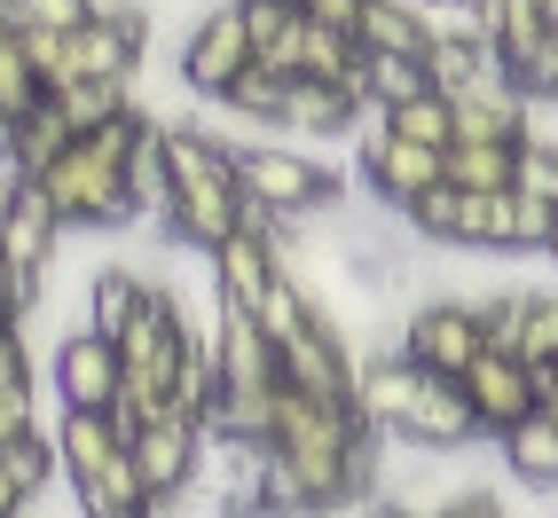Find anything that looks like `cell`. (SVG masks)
<instances>
[{"instance_id": "obj_13", "label": "cell", "mask_w": 558, "mask_h": 518, "mask_svg": "<svg viewBox=\"0 0 558 518\" xmlns=\"http://www.w3.org/2000/svg\"><path fill=\"white\" fill-rule=\"evenodd\" d=\"M205 354H213V400H259L276 393V346L268 330L236 307H213V330H205Z\"/></svg>"}, {"instance_id": "obj_26", "label": "cell", "mask_w": 558, "mask_h": 518, "mask_svg": "<svg viewBox=\"0 0 558 518\" xmlns=\"http://www.w3.org/2000/svg\"><path fill=\"white\" fill-rule=\"evenodd\" d=\"M63 150H71V119L56 110V95H48L40 110H32V119H16V150H9V165L32 181V173H48Z\"/></svg>"}, {"instance_id": "obj_21", "label": "cell", "mask_w": 558, "mask_h": 518, "mask_svg": "<svg viewBox=\"0 0 558 518\" xmlns=\"http://www.w3.org/2000/svg\"><path fill=\"white\" fill-rule=\"evenodd\" d=\"M511 173H519V141H449L440 150L449 189H511Z\"/></svg>"}, {"instance_id": "obj_28", "label": "cell", "mask_w": 558, "mask_h": 518, "mask_svg": "<svg viewBox=\"0 0 558 518\" xmlns=\"http://www.w3.org/2000/svg\"><path fill=\"white\" fill-rule=\"evenodd\" d=\"M511 189H527V197H543V205L558 212V141H550V134H527V141H519Z\"/></svg>"}, {"instance_id": "obj_35", "label": "cell", "mask_w": 558, "mask_h": 518, "mask_svg": "<svg viewBox=\"0 0 558 518\" xmlns=\"http://www.w3.org/2000/svg\"><path fill=\"white\" fill-rule=\"evenodd\" d=\"M32 503H40V495H32V488H24V479H16L9 464H0V518H24Z\"/></svg>"}, {"instance_id": "obj_1", "label": "cell", "mask_w": 558, "mask_h": 518, "mask_svg": "<svg viewBox=\"0 0 558 518\" xmlns=\"http://www.w3.org/2000/svg\"><path fill=\"white\" fill-rule=\"evenodd\" d=\"M354 409H362V424L378 432V440H393V448L464 456L472 440H480L464 393H457V378H425V369H409L393 346L354 361Z\"/></svg>"}, {"instance_id": "obj_9", "label": "cell", "mask_w": 558, "mask_h": 518, "mask_svg": "<svg viewBox=\"0 0 558 518\" xmlns=\"http://www.w3.org/2000/svg\"><path fill=\"white\" fill-rule=\"evenodd\" d=\"M354 165H362L369 205H386V212H401V220H409V205H417V197L440 189V150H425V141H401V134L378 126V119H362Z\"/></svg>"}, {"instance_id": "obj_30", "label": "cell", "mask_w": 558, "mask_h": 518, "mask_svg": "<svg viewBox=\"0 0 558 518\" xmlns=\"http://www.w3.org/2000/svg\"><path fill=\"white\" fill-rule=\"evenodd\" d=\"M0 9H9L16 40H24V32H71V24H87L95 0H0Z\"/></svg>"}, {"instance_id": "obj_7", "label": "cell", "mask_w": 558, "mask_h": 518, "mask_svg": "<svg viewBox=\"0 0 558 518\" xmlns=\"http://www.w3.org/2000/svg\"><path fill=\"white\" fill-rule=\"evenodd\" d=\"M457 393H464V409H472V432H480V440H504L511 424H527V417L543 409V369L519 361L511 346H480V354L464 361Z\"/></svg>"}, {"instance_id": "obj_22", "label": "cell", "mask_w": 558, "mask_h": 518, "mask_svg": "<svg viewBox=\"0 0 558 518\" xmlns=\"http://www.w3.org/2000/svg\"><path fill=\"white\" fill-rule=\"evenodd\" d=\"M354 71H362L354 32L307 16V32H300V79H315V87H354Z\"/></svg>"}, {"instance_id": "obj_29", "label": "cell", "mask_w": 558, "mask_h": 518, "mask_svg": "<svg viewBox=\"0 0 558 518\" xmlns=\"http://www.w3.org/2000/svg\"><path fill=\"white\" fill-rule=\"evenodd\" d=\"M40 102H48V79L24 63V48H9L0 55V119H32Z\"/></svg>"}, {"instance_id": "obj_19", "label": "cell", "mask_w": 558, "mask_h": 518, "mask_svg": "<svg viewBox=\"0 0 558 518\" xmlns=\"http://www.w3.org/2000/svg\"><path fill=\"white\" fill-rule=\"evenodd\" d=\"M496 456H504V471L519 479V488H535V495H550L558 488V424L535 409L527 424H511L504 440H496Z\"/></svg>"}, {"instance_id": "obj_31", "label": "cell", "mask_w": 558, "mask_h": 518, "mask_svg": "<svg viewBox=\"0 0 558 518\" xmlns=\"http://www.w3.org/2000/svg\"><path fill=\"white\" fill-rule=\"evenodd\" d=\"M511 87H519V102H527V110H558V48H550V32H543L535 55L511 63Z\"/></svg>"}, {"instance_id": "obj_36", "label": "cell", "mask_w": 558, "mask_h": 518, "mask_svg": "<svg viewBox=\"0 0 558 518\" xmlns=\"http://www.w3.org/2000/svg\"><path fill=\"white\" fill-rule=\"evenodd\" d=\"M16 189H24V173L0 158V236H9V212H16Z\"/></svg>"}, {"instance_id": "obj_5", "label": "cell", "mask_w": 558, "mask_h": 518, "mask_svg": "<svg viewBox=\"0 0 558 518\" xmlns=\"http://www.w3.org/2000/svg\"><path fill=\"white\" fill-rule=\"evenodd\" d=\"M488 346L480 338V314H472V291H433V299L401 307L393 314V354L425 378H464V361Z\"/></svg>"}, {"instance_id": "obj_41", "label": "cell", "mask_w": 558, "mask_h": 518, "mask_svg": "<svg viewBox=\"0 0 558 518\" xmlns=\"http://www.w3.org/2000/svg\"><path fill=\"white\" fill-rule=\"evenodd\" d=\"M417 9H433V16H440V9H449V0H417Z\"/></svg>"}, {"instance_id": "obj_16", "label": "cell", "mask_w": 558, "mask_h": 518, "mask_svg": "<svg viewBox=\"0 0 558 518\" xmlns=\"http://www.w3.org/2000/svg\"><path fill=\"white\" fill-rule=\"evenodd\" d=\"M63 220H56V205L40 197V181H24L16 189V212H9V236H0V259H9V268L24 275V283H40L56 259H63Z\"/></svg>"}, {"instance_id": "obj_23", "label": "cell", "mask_w": 558, "mask_h": 518, "mask_svg": "<svg viewBox=\"0 0 558 518\" xmlns=\"http://www.w3.org/2000/svg\"><path fill=\"white\" fill-rule=\"evenodd\" d=\"M369 119L393 126L401 141H425V150H449V141H457V102L440 95V87L409 95V102H393V110H369Z\"/></svg>"}, {"instance_id": "obj_3", "label": "cell", "mask_w": 558, "mask_h": 518, "mask_svg": "<svg viewBox=\"0 0 558 518\" xmlns=\"http://www.w3.org/2000/svg\"><path fill=\"white\" fill-rule=\"evenodd\" d=\"M48 440H56V479L71 488L80 518H102V510H150L119 409H56Z\"/></svg>"}, {"instance_id": "obj_12", "label": "cell", "mask_w": 558, "mask_h": 518, "mask_svg": "<svg viewBox=\"0 0 558 518\" xmlns=\"http://www.w3.org/2000/svg\"><path fill=\"white\" fill-rule=\"evenodd\" d=\"M56 409H119V346L102 338V330H63V338L48 346V378Z\"/></svg>"}, {"instance_id": "obj_10", "label": "cell", "mask_w": 558, "mask_h": 518, "mask_svg": "<svg viewBox=\"0 0 558 518\" xmlns=\"http://www.w3.org/2000/svg\"><path fill=\"white\" fill-rule=\"evenodd\" d=\"M276 378H283L291 393L354 400V346H347V322L315 307L300 330H283V338H276Z\"/></svg>"}, {"instance_id": "obj_43", "label": "cell", "mask_w": 558, "mask_h": 518, "mask_svg": "<svg viewBox=\"0 0 558 518\" xmlns=\"http://www.w3.org/2000/svg\"><path fill=\"white\" fill-rule=\"evenodd\" d=\"M543 417H550V424H558V400H550V409H543Z\"/></svg>"}, {"instance_id": "obj_8", "label": "cell", "mask_w": 558, "mask_h": 518, "mask_svg": "<svg viewBox=\"0 0 558 518\" xmlns=\"http://www.w3.org/2000/svg\"><path fill=\"white\" fill-rule=\"evenodd\" d=\"M252 63V40H244V9L236 0H213V9L181 32V55H173V79L190 102H220L236 87V71Z\"/></svg>"}, {"instance_id": "obj_39", "label": "cell", "mask_w": 558, "mask_h": 518, "mask_svg": "<svg viewBox=\"0 0 558 518\" xmlns=\"http://www.w3.org/2000/svg\"><path fill=\"white\" fill-rule=\"evenodd\" d=\"M535 16H543V24H550V16H558V0H535Z\"/></svg>"}, {"instance_id": "obj_6", "label": "cell", "mask_w": 558, "mask_h": 518, "mask_svg": "<svg viewBox=\"0 0 558 518\" xmlns=\"http://www.w3.org/2000/svg\"><path fill=\"white\" fill-rule=\"evenodd\" d=\"M369 440H378V432L362 424L354 400L291 393L276 378V393H268V440H259V448H276V456H354V448H369Z\"/></svg>"}, {"instance_id": "obj_14", "label": "cell", "mask_w": 558, "mask_h": 518, "mask_svg": "<svg viewBox=\"0 0 558 518\" xmlns=\"http://www.w3.org/2000/svg\"><path fill=\"white\" fill-rule=\"evenodd\" d=\"M205 275H213V307L252 314L259 299H268V283L283 275V244L268 236V220H244L236 236H220L205 251Z\"/></svg>"}, {"instance_id": "obj_37", "label": "cell", "mask_w": 558, "mask_h": 518, "mask_svg": "<svg viewBox=\"0 0 558 518\" xmlns=\"http://www.w3.org/2000/svg\"><path fill=\"white\" fill-rule=\"evenodd\" d=\"M16 48V24H9V9H0V55H9Z\"/></svg>"}, {"instance_id": "obj_27", "label": "cell", "mask_w": 558, "mask_h": 518, "mask_svg": "<svg viewBox=\"0 0 558 518\" xmlns=\"http://www.w3.org/2000/svg\"><path fill=\"white\" fill-rule=\"evenodd\" d=\"M126 102H134V87H126V79H63V87H56V110L71 119V134L102 126L110 110H126Z\"/></svg>"}, {"instance_id": "obj_34", "label": "cell", "mask_w": 558, "mask_h": 518, "mask_svg": "<svg viewBox=\"0 0 558 518\" xmlns=\"http://www.w3.org/2000/svg\"><path fill=\"white\" fill-rule=\"evenodd\" d=\"M32 299H40V283H24L9 259H0V330H16V322L32 314Z\"/></svg>"}, {"instance_id": "obj_38", "label": "cell", "mask_w": 558, "mask_h": 518, "mask_svg": "<svg viewBox=\"0 0 558 518\" xmlns=\"http://www.w3.org/2000/svg\"><path fill=\"white\" fill-rule=\"evenodd\" d=\"M16 150V119H0V158H9Z\"/></svg>"}, {"instance_id": "obj_33", "label": "cell", "mask_w": 558, "mask_h": 518, "mask_svg": "<svg viewBox=\"0 0 558 518\" xmlns=\"http://www.w3.org/2000/svg\"><path fill=\"white\" fill-rule=\"evenodd\" d=\"M433 518H511V510H504V495H496V488H480V479H464V488H457L449 503H440Z\"/></svg>"}, {"instance_id": "obj_24", "label": "cell", "mask_w": 558, "mask_h": 518, "mask_svg": "<svg viewBox=\"0 0 558 518\" xmlns=\"http://www.w3.org/2000/svg\"><path fill=\"white\" fill-rule=\"evenodd\" d=\"M126 197H134V220H166V205H173V165H166L158 119H150V134L134 141V158H126Z\"/></svg>"}, {"instance_id": "obj_11", "label": "cell", "mask_w": 558, "mask_h": 518, "mask_svg": "<svg viewBox=\"0 0 558 518\" xmlns=\"http://www.w3.org/2000/svg\"><path fill=\"white\" fill-rule=\"evenodd\" d=\"M126 448H134V471H142V495L166 503L181 488H197V471H205V424L181 417V409H158V417L126 424Z\"/></svg>"}, {"instance_id": "obj_25", "label": "cell", "mask_w": 558, "mask_h": 518, "mask_svg": "<svg viewBox=\"0 0 558 518\" xmlns=\"http://www.w3.org/2000/svg\"><path fill=\"white\" fill-rule=\"evenodd\" d=\"M511 354L519 361H558V283H519V314H511Z\"/></svg>"}, {"instance_id": "obj_32", "label": "cell", "mask_w": 558, "mask_h": 518, "mask_svg": "<svg viewBox=\"0 0 558 518\" xmlns=\"http://www.w3.org/2000/svg\"><path fill=\"white\" fill-rule=\"evenodd\" d=\"M0 393H40V378H32V338H24V330H0Z\"/></svg>"}, {"instance_id": "obj_17", "label": "cell", "mask_w": 558, "mask_h": 518, "mask_svg": "<svg viewBox=\"0 0 558 518\" xmlns=\"http://www.w3.org/2000/svg\"><path fill=\"white\" fill-rule=\"evenodd\" d=\"M244 9V40H252V63L259 71H283V79H300V0H236Z\"/></svg>"}, {"instance_id": "obj_4", "label": "cell", "mask_w": 558, "mask_h": 518, "mask_svg": "<svg viewBox=\"0 0 558 518\" xmlns=\"http://www.w3.org/2000/svg\"><path fill=\"white\" fill-rule=\"evenodd\" d=\"M229 150H236V189L252 220H315L347 197V181L300 141H229Z\"/></svg>"}, {"instance_id": "obj_20", "label": "cell", "mask_w": 558, "mask_h": 518, "mask_svg": "<svg viewBox=\"0 0 558 518\" xmlns=\"http://www.w3.org/2000/svg\"><path fill=\"white\" fill-rule=\"evenodd\" d=\"M142 299H150V275H134V268H87V299H80L87 307V330L119 338Z\"/></svg>"}, {"instance_id": "obj_18", "label": "cell", "mask_w": 558, "mask_h": 518, "mask_svg": "<svg viewBox=\"0 0 558 518\" xmlns=\"http://www.w3.org/2000/svg\"><path fill=\"white\" fill-rule=\"evenodd\" d=\"M354 48H369V55H425L433 48V9H417V0H362Z\"/></svg>"}, {"instance_id": "obj_40", "label": "cell", "mask_w": 558, "mask_h": 518, "mask_svg": "<svg viewBox=\"0 0 558 518\" xmlns=\"http://www.w3.org/2000/svg\"><path fill=\"white\" fill-rule=\"evenodd\" d=\"M543 251H550V275H558V229H550V244H543Z\"/></svg>"}, {"instance_id": "obj_2", "label": "cell", "mask_w": 558, "mask_h": 518, "mask_svg": "<svg viewBox=\"0 0 558 518\" xmlns=\"http://www.w3.org/2000/svg\"><path fill=\"white\" fill-rule=\"evenodd\" d=\"M166 165H173V205L158 229L181 244V251H213L220 236H236L252 205L236 189V150H229V134H205L197 119H166Z\"/></svg>"}, {"instance_id": "obj_15", "label": "cell", "mask_w": 558, "mask_h": 518, "mask_svg": "<svg viewBox=\"0 0 558 518\" xmlns=\"http://www.w3.org/2000/svg\"><path fill=\"white\" fill-rule=\"evenodd\" d=\"M362 95L354 87H315V79H291L283 87V110H276V126H283V141H347V134H362Z\"/></svg>"}, {"instance_id": "obj_42", "label": "cell", "mask_w": 558, "mask_h": 518, "mask_svg": "<svg viewBox=\"0 0 558 518\" xmlns=\"http://www.w3.org/2000/svg\"><path fill=\"white\" fill-rule=\"evenodd\" d=\"M550 48H558V16H550Z\"/></svg>"}]
</instances>
